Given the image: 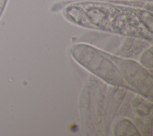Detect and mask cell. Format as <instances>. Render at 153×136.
<instances>
[{"label": "cell", "mask_w": 153, "mask_h": 136, "mask_svg": "<svg viewBox=\"0 0 153 136\" xmlns=\"http://www.w3.org/2000/svg\"><path fill=\"white\" fill-rule=\"evenodd\" d=\"M70 52L77 62L106 82L152 98V74L139 63L84 43L72 45Z\"/></svg>", "instance_id": "2"}, {"label": "cell", "mask_w": 153, "mask_h": 136, "mask_svg": "<svg viewBox=\"0 0 153 136\" xmlns=\"http://www.w3.org/2000/svg\"><path fill=\"white\" fill-rule=\"evenodd\" d=\"M112 2H123L126 1H141V2H152V0H106Z\"/></svg>", "instance_id": "4"}, {"label": "cell", "mask_w": 153, "mask_h": 136, "mask_svg": "<svg viewBox=\"0 0 153 136\" xmlns=\"http://www.w3.org/2000/svg\"><path fill=\"white\" fill-rule=\"evenodd\" d=\"M8 0H0V18L1 17L6 7Z\"/></svg>", "instance_id": "3"}, {"label": "cell", "mask_w": 153, "mask_h": 136, "mask_svg": "<svg viewBox=\"0 0 153 136\" xmlns=\"http://www.w3.org/2000/svg\"><path fill=\"white\" fill-rule=\"evenodd\" d=\"M141 1L86 0L66 5L63 15L77 26L107 34L152 40V12Z\"/></svg>", "instance_id": "1"}]
</instances>
